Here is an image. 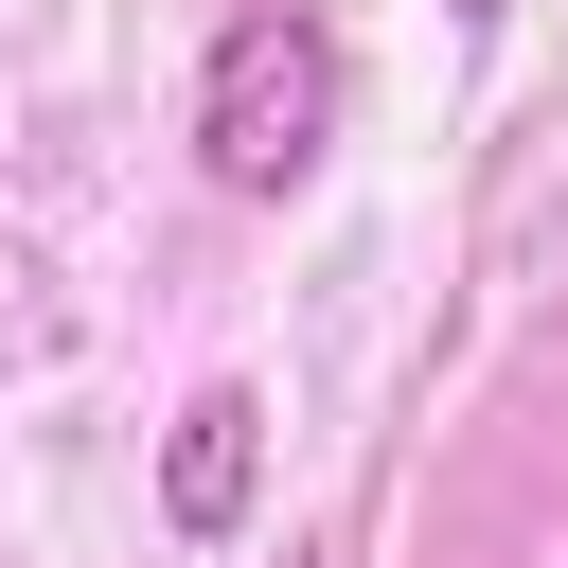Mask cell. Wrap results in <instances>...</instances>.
I'll use <instances>...</instances> for the list:
<instances>
[{
  "mask_svg": "<svg viewBox=\"0 0 568 568\" xmlns=\"http://www.w3.org/2000/svg\"><path fill=\"white\" fill-rule=\"evenodd\" d=\"M355 124V53L320 0H231L195 53V178L213 195H302Z\"/></svg>",
  "mask_w": 568,
  "mask_h": 568,
  "instance_id": "cell-1",
  "label": "cell"
},
{
  "mask_svg": "<svg viewBox=\"0 0 568 568\" xmlns=\"http://www.w3.org/2000/svg\"><path fill=\"white\" fill-rule=\"evenodd\" d=\"M444 18H462V36H497V18H515V0H444Z\"/></svg>",
  "mask_w": 568,
  "mask_h": 568,
  "instance_id": "cell-3",
  "label": "cell"
},
{
  "mask_svg": "<svg viewBox=\"0 0 568 568\" xmlns=\"http://www.w3.org/2000/svg\"><path fill=\"white\" fill-rule=\"evenodd\" d=\"M248 462H266V390L213 373V390L178 408V444H160V515H178V532H231V515H248Z\"/></svg>",
  "mask_w": 568,
  "mask_h": 568,
  "instance_id": "cell-2",
  "label": "cell"
}]
</instances>
